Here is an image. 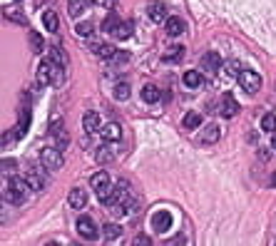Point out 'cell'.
Listing matches in <instances>:
<instances>
[{
	"label": "cell",
	"instance_id": "30bf717a",
	"mask_svg": "<svg viewBox=\"0 0 276 246\" xmlns=\"http://www.w3.org/2000/svg\"><path fill=\"white\" fill-rule=\"evenodd\" d=\"M236 114H239V102H236L231 95H224L221 97V117H236Z\"/></svg>",
	"mask_w": 276,
	"mask_h": 246
},
{
	"label": "cell",
	"instance_id": "83f0119b",
	"mask_svg": "<svg viewBox=\"0 0 276 246\" xmlns=\"http://www.w3.org/2000/svg\"><path fill=\"white\" fill-rule=\"evenodd\" d=\"M43 23H45V27H48L50 32H57V15H55L53 10H48V13L43 15Z\"/></svg>",
	"mask_w": 276,
	"mask_h": 246
},
{
	"label": "cell",
	"instance_id": "7a4b0ae2",
	"mask_svg": "<svg viewBox=\"0 0 276 246\" xmlns=\"http://www.w3.org/2000/svg\"><path fill=\"white\" fill-rule=\"evenodd\" d=\"M40 164L45 169H50V172H55V169H62V149L60 147H48V149H43V154H40Z\"/></svg>",
	"mask_w": 276,
	"mask_h": 246
},
{
	"label": "cell",
	"instance_id": "d6986e66",
	"mask_svg": "<svg viewBox=\"0 0 276 246\" xmlns=\"http://www.w3.org/2000/svg\"><path fill=\"white\" fill-rule=\"evenodd\" d=\"M182 32H184V23H182L179 18H167V35L177 37V35H182Z\"/></svg>",
	"mask_w": 276,
	"mask_h": 246
},
{
	"label": "cell",
	"instance_id": "52a82bcc",
	"mask_svg": "<svg viewBox=\"0 0 276 246\" xmlns=\"http://www.w3.org/2000/svg\"><path fill=\"white\" fill-rule=\"evenodd\" d=\"M55 82V62H40V67H37V85L40 87H48Z\"/></svg>",
	"mask_w": 276,
	"mask_h": 246
},
{
	"label": "cell",
	"instance_id": "9a60e30c",
	"mask_svg": "<svg viewBox=\"0 0 276 246\" xmlns=\"http://www.w3.org/2000/svg\"><path fill=\"white\" fill-rule=\"evenodd\" d=\"M102 236H105L107 241L120 239V236H122V226H120V224H110V221H107V224L102 226Z\"/></svg>",
	"mask_w": 276,
	"mask_h": 246
},
{
	"label": "cell",
	"instance_id": "d4e9b609",
	"mask_svg": "<svg viewBox=\"0 0 276 246\" xmlns=\"http://www.w3.org/2000/svg\"><path fill=\"white\" fill-rule=\"evenodd\" d=\"M182 55H184V48H182V45H172V48L165 53V60H167V62H179Z\"/></svg>",
	"mask_w": 276,
	"mask_h": 246
},
{
	"label": "cell",
	"instance_id": "4316f807",
	"mask_svg": "<svg viewBox=\"0 0 276 246\" xmlns=\"http://www.w3.org/2000/svg\"><path fill=\"white\" fill-rule=\"evenodd\" d=\"M90 184H92V189H100V187L110 184V174L107 172H95L92 179H90Z\"/></svg>",
	"mask_w": 276,
	"mask_h": 246
},
{
	"label": "cell",
	"instance_id": "ba28073f",
	"mask_svg": "<svg viewBox=\"0 0 276 246\" xmlns=\"http://www.w3.org/2000/svg\"><path fill=\"white\" fill-rule=\"evenodd\" d=\"M67 201H70L72 209H85L87 207V191L85 189H70Z\"/></svg>",
	"mask_w": 276,
	"mask_h": 246
},
{
	"label": "cell",
	"instance_id": "8fae6325",
	"mask_svg": "<svg viewBox=\"0 0 276 246\" xmlns=\"http://www.w3.org/2000/svg\"><path fill=\"white\" fill-rule=\"evenodd\" d=\"M184 85L189 87V90H196V87H202V82H204V77H202V72H196V70H189V72H184Z\"/></svg>",
	"mask_w": 276,
	"mask_h": 246
},
{
	"label": "cell",
	"instance_id": "ac0fdd59",
	"mask_svg": "<svg viewBox=\"0 0 276 246\" xmlns=\"http://www.w3.org/2000/svg\"><path fill=\"white\" fill-rule=\"evenodd\" d=\"M30 127V112L28 109H20V119H18V127H15V137H23Z\"/></svg>",
	"mask_w": 276,
	"mask_h": 246
},
{
	"label": "cell",
	"instance_id": "484cf974",
	"mask_svg": "<svg viewBox=\"0 0 276 246\" xmlns=\"http://www.w3.org/2000/svg\"><path fill=\"white\" fill-rule=\"evenodd\" d=\"M30 50L35 55L43 53V37H40V32H35V30H30Z\"/></svg>",
	"mask_w": 276,
	"mask_h": 246
},
{
	"label": "cell",
	"instance_id": "603a6c76",
	"mask_svg": "<svg viewBox=\"0 0 276 246\" xmlns=\"http://www.w3.org/2000/svg\"><path fill=\"white\" fill-rule=\"evenodd\" d=\"M117 27H120V18H117V13H110V15L102 20V30H105V32H114Z\"/></svg>",
	"mask_w": 276,
	"mask_h": 246
},
{
	"label": "cell",
	"instance_id": "d6a6232c",
	"mask_svg": "<svg viewBox=\"0 0 276 246\" xmlns=\"http://www.w3.org/2000/svg\"><path fill=\"white\" fill-rule=\"evenodd\" d=\"M50 62H55V65H60V67L67 65V60H65V55H62L60 48H50Z\"/></svg>",
	"mask_w": 276,
	"mask_h": 246
},
{
	"label": "cell",
	"instance_id": "f546056e",
	"mask_svg": "<svg viewBox=\"0 0 276 246\" xmlns=\"http://www.w3.org/2000/svg\"><path fill=\"white\" fill-rule=\"evenodd\" d=\"M132 30H135V25H132V23H120V27L114 30V35L120 37V40H127V37L132 35Z\"/></svg>",
	"mask_w": 276,
	"mask_h": 246
},
{
	"label": "cell",
	"instance_id": "8d00e7d4",
	"mask_svg": "<svg viewBox=\"0 0 276 246\" xmlns=\"http://www.w3.org/2000/svg\"><path fill=\"white\" fill-rule=\"evenodd\" d=\"M135 244H149V236H137Z\"/></svg>",
	"mask_w": 276,
	"mask_h": 246
},
{
	"label": "cell",
	"instance_id": "1f68e13d",
	"mask_svg": "<svg viewBox=\"0 0 276 246\" xmlns=\"http://www.w3.org/2000/svg\"><path fill=\"white\" fill-rule=\"evenodd\" d=\"M261 130L276 132V114H264V117H261Z\"/></svg>",
	"mask_w": 276,
	"mask_h": 246
},
{
	"label": "cell",
	"instance_id": "e575fe53",
	"mask_svg": "<svg viewBox=\"0 0 276 246\" xmlns=\"http://www.w3.org/2000/svg\"><path fill=\"white\" fill-rule=\"evenodd\" d=\"M5 18H13V20H15V23H25V18H23V15H20V13H10V8H8V10H5Z\"/></svg>",
	"mask_w": 276,
	"mask_h": 246
},
{
	"label": "cell",
	"instance_id": "2e32d148",
	"mask_svg": "<svg viewBox=\"0 0 276 246\" xmlns=\"http://www.w3.org/2000/svg\"><path fill=\"white\" fill-rule=\"evenodd\" d=\"M92 53L97 55V57H114L117 55V50L112 48V45H105V43H92Z\"/></svg>",
	"mask_w": 276,
	"mask_h": 246
},
{
	"label": "cell",
	"instance_id": "ffe728a7",
	"mask_svg": "<svg viewBox=\"0 0 276 246\" xmlns=\"http://www.w3.org/2000/svg\"><path fill=\"white\" fill-rule=\"evenodd\" d=\"M95 157H97V162H100V164H110V162H112V157H114V152H112V147H110V144H102V147H97Z\"/></svg>",
	"mask_w": 276,
	"mask_h": 246
},
{
	"label": "cell",
	"instance_id": "ab89813d",
	"mask_svg": "<svg viewBox=\"0 0 276 246\" xmlns=\"http://www.w3.org/2000/svg\"><path fill=\"white\" fill-rule=\"evenodd\" d=\"M102 3H105V5H112V3H114V0H102Z\"/></svg>",
	"mask_w": 276,
	"mask_h": 246
},
{
	"label": "cell",
	"instance_id": "3957f363",
	"mask_svg": "<svg viewBox=\"0 0 276 246\" xmlns=\"http://www.w3.org/2000/svg\"><path fill=\"white\" fill-rule=\"evenodd\" d=\"M239 85H242L244 92H259V87H261V77H259V72H254V70H242V75H239Z\"/></svg>",
	"mask_w": 276,
	"mask_h": 246
},
{
	"label": "cell",
	"instance_id": "4fadbf2b",
	"mask_svg": "<svg viewBox=\"0 0 276 246\" xmlns=\"http://www.w3.org/2000/svg\"><path fill=\"white\" fill-rule=\"evenodd\" d=\"M219 67H221V60H219V55H217V53H207V55L202 57V70L214 72V70H219Z\"/></svg>",
	"mask_w": 276,
	"mask_h": 246
},
{
	"label": "cell",
	"instance_id": "44dd1931",
	"mask_svg": "<svg viewBox=\"0 0 276 246\" xmlns=\"http://www.w3.org/2000/svg\"><path fill=\"white\" fill-rule=\"evenodd\" d=\"M142 100L149 102V105L160 100V90H157V85H144V87H142Z\"/></svg>",
	"mask_w": 276,
	"mask_h": 246
},
{
	"label": "cell",
	"instance_id": "7402d4cb",
	"mask_svg": "<svg viewBox=\"0 0 276 246\" xmlns=\"http://www.w3.org/2000/svg\"><path fill=\"white\" fill-rule=\"evenodd\" d=\"M85 5H87V0H70L67 13H70L72 18H80V15H83V10H85Z\"/></svg>",
	"mask_w": 276,
	"mask_h": 246
},
{
	"label": "cell",
	"instance_id": "74e56055",
	"mask_svg": "<svg viewBox=\"0 0 276 246\" xmlns=\"http://www.w3.org/2000/svg\"><path fill=\"white\" fill-rule=\"evenodd\" d=\"M269 184H271V187H276V172L271 174V179H269Z\"/></svg>",
	"mask_w": 276,
	"mask_h": 246
},
{
	"label": "cell",
	"instance_id": "7c38bea8",
	"mask_svg": "<svg viewBox=\"0 0 276 246\" xmlns=\"http://www.w3.org/2000/svg\"><path fill=\"white\" fill-rule=\"evenodd\" d=\"M100 132H102L105 139H120V137H122V127L117 125V122H107V125H105Z\"/></svg>",
	"mask_w": 276,
	"mask_h": 246
},
{
	"label": "cell",
	"instance_id": "d590c367",
	"mask_svg": "<svg viewBox=\"0 0 276 246\" xmlns=\"http://www.w3.org/2000/svg\"><path fill=\"white\" fill-rule=\"evenodd\" d=\"M3 169H5V172L15 169V159H3Z\"/></svg>",
	"mask_w": 276,
	"mask_h": 246
},
{
	"label": "cell",
	"instance_id": "9c48e42d",
	"mask_svg": "<svg viewBox=\"0 0 276 246\" xmlns=\"http://www.w3.org/2000/svg\"><path fill=\"white\" fill-rule=\"evenodd\" d=\"M147 15L152 23H167V8L162 3H149L147 5Z\"/></svg>",
	"mask_w": 276,
	"mask_h": 246
},
{
	"label": "cell",
	"instance_id": "8992f818",
	"mask_svg": "<svg viewBox=\"0 0 276 246\" xmlns=\"http://www.w3.org/2000/svg\"><path fill=\"white\" fill-rule=\"evenodd\" d=\"M25 179L30 182V187H32L35 191H43V189H45V184H48L45 167H43V169H40V167H30V169H28V174H25Z\"/></svg>",
	"mask_w": 276,
	"mask_h": 246
},
{
	"label": "cell",
	"instance_id": "6da1fadb",
	"mask_svg": "<svg viewBox=\"0 0 276 246\" xmlns=\"http://www.w3.org/2000/svg\"><path fill=\"white\" fill-rule=\"evenodd\" d=\"M30 182L28 179H20V177H10V182L5 184V199H10L13 204H20L25 199V194L30 191Z\"/></svg>",
	"mask_w": 276,
	"mask_h": 246
},
{
	"label": "cell",
	"instance_id": "4dcf8cb0",
	"mask_svg": "<svg viewBox=\"0 0 276 246\" xmlns=\"http://www.w3.org/2000/svg\"><path fill=\"white\" fill-rule=\"evenodd\" d=\"M224 72H226L229 77H239V75H242V65L236 62V60H229V62L224 65Z\"/></svg>",
	"mask_w": 276,
	"mask_h": 246
},
{
	"label": "cell",
	"instance_id": "5b68a950",
	"mask_svg": "<svg viewBox=\"0 0 276 246\" xmlns=\"http://www.w3.org/2000/svg\"><path fill=\"white\" fill-rule=\"evenodd\" d=\"M77 234H80L83 239H97V224H95V219L92 217H80V219H77Z\"/></svg>",
	"mask_w": 276,
	"mask_h": 246
},
{
	"label": "cell",
	"instance_id": "e0dca14e",
	"mask_svg": "<svg viewBox=\"0 0 276 246\" xmlns=\"http://www.w3.org/2000/svg\"><path fill=\"white\" fill-rule=\"evenodd\" d=\"M182 125H184V130H196V127H202V114H199V112H189V114H184Z\"/></svg>",
	"mask_w": 276,
	"mask_h": 246
},
{
	"label": "cell",
	"instance_id": "f1b7e54d",
	"mask_svg": "<svg viewBox=\"0 0 276 246\" xmlns=\"http://www.w3.org/2000/svg\"><path fill=\"white\" fill-rule=\"evenodd\" d=\"M202 139H204V142H217V139H219V127H217V125H209V127H204V132H202Z\"/></svg>",
	"mask_w": 276,
	"mask_h": 246
},
{
	"label": "cell",
	"instance_id": "836d02e7",
	"mask_svg": "<svg viewBox=\"0 0 276 246\" xmlns=\"http://www.w3.org/2000/svg\"><path fill=\"white\" fill-rule=\"evenodd\" d=\"M75 30H77V35H80V37H87V35H92V25H90V23H80V25H77Z\"/></svg>",
	"mask_w": 276,
	"mask_h": 246
},
{
	"label": "cell",
	"instance_id": "277c9868",
	"mask_svg": "<svg viewBox=\"0 0 276 246\" xmlns=\"http://www.w3.org/2000/svg\"><path fill=\"white\" fill-rule=\"evenodd\" d=\"M152 229H154L157 234H167V231L172 229V214H169L167 209L154 212V217H152Z\"/></svg>",
	"mask_w": 276,
	"mask_h": 246
},
{
	"label": "cell",
	"instance_id": "f35d334b",
	"mask_svg": "<svg viewBox=\"0 0 276 246\" xmlns=\"http://www.w3.org/2000/svg\"><path fill=\"white\" fill-rule=\"evenodd\" d=\"M271 147L276 149V132H274V137H271Z\"/></svg>",
	"mask_w": 276,
	"mask_h": 246
},
{
	"label": "cell",
	"instance_id": "5bb4252c",
	"mask_svg": "<svg viewBox=\"0 0 276 246\" xmlns=\"http://www.w3.org/2000/svg\"><path fill=\"white\" fill-rule=\"evenodd\" d=\"M83 127H85V132H97V127H100V117H97V112H85V117H83Z\"/></svg>",
	"mask_w": 276,
	"mask_h": 246
},
{
	"label": "cell",
	"instance_id": "cb8c5ba5",
	"mask_svg": "<svg viewBox=\"0 0 276 246\" xmlns=\"http://www.w3.org/2000/svg\"><path fill=\"white\" fill-rule=\"evenodd\" d=\"M114 100H120V102L130 100V85L127 82H117L114 85Z\"/></svg>",
	"mask_w": 276,
	"mask_h": 246
}]
</instances>
